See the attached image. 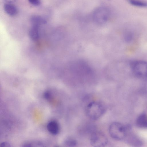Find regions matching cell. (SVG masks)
I'll list each match as a JSON object with an SVG mask.
<instances>
[{"label":"cell","mask_w":147,"mask_h":147,"mask_svg":"<svg viewBox=\"0 0 147 147\" xmlns=\"http://www.w3.org/2000/svg\"><path fill=\"white\" fill-rule=\"evenodd\" d=\"M130 130L131 127L129 125H125L117 122L112 123L109 128L111 137L117 140H124L127 132Z\"/></svg>","instance_id":"obj_1"},{"label":"cell","mask_w":147,"mask_h":147,"mask_svg":"<svg viewBox=\"0 0 147 147\" xmlns=\"http://www.w3.org/2000/svg\"><path fill=\"white\" fill-rule=\"evenodd\" d=\"M105 109L100 103L92 102L90 103L86 108V113L90 119L96 120L99 119L104 113Z\"/></svg>","instance_id":"obj_2"},{"label":"cell","mask_w":147,"mask_h":147,"mask_svg":"<svg viewBox=\"0 0 147 147\" xmlns=\"http://www.w3.org/2000/svg\"><path fill=\"white\" fill-rule=\"evenodd\" d=\"M130 65L134 75L140 78H147V61L135 60L131 61Z\"/></svg>","instance_id":"obj_3"},{"label":"cell","mask_w":147,"mask_h":147,"mask_svg":"<svg viewBox=\"0 0 147 147\" xmlns=\"http://www.w3.org/2000/svg\"><path fill=\"white\" fill-rule=\"evenodd\" d=\"M110 16V11L108 8L101 6L96 8L93 11L92 18L94 22L99 24L106 23Z\"/></svg>","instance_id":"obj_4"},{"label":"cell","mask_w":147,"mask_h":147,"mask_svg":"<svg viewBox=\"0 0 147 147\" xmlns=\"http://www.w3.org/2000/svg\"><path fill=\"white\" fill-rule=\"evenodd\" d=\"M108 142L106 136L103 133L95 131L93 132L90 138L91 145L94 147H105Z\"/></svg>","instance_id":"obj_5"},{"label":"cell","mask_w":147,"mask_h":147,"mask_svg":"<svg viewBox=\"0 0 147 147\" xmlns=\"http://www.w3.org/2000/svg\"><path fill=\"white\" fill-rule=\"evenodd\" d=\"M124 140L128 144L132 147H142L144 144L143 140L132 132L131 130L127 132Z\"/></svg>","instance_id":"obj_6"},{"label":"cell","mask_w":147,"mask_h":147,"mask_svg":"<svg viewBox=\"0 0 147 147\" xmlns=\"http://www.w3.org/2000/svg\"><path fill=\"white\" fill-rule=\"evenodd\" d=\"M136 124L138 128L147 129V114L145 113L140 114L136 120Z\"/></svg>","instance_id":"obj_7"},{"label":"cell","mask_w":147,"mask_h":147,"mask_svg":"<svg viewBox=\"0 0 147 147\" xmlns=\"http://www.w3.org/2000/svg\"><path fill=\"white\" fill-rule=\"evenodd\" d=\"M47 128L49 132L53 135L58 134L60 131V126L58 123L55 120L49 122L47 125Z\"/></svg>","instance_id":"obj_8"},{"label":"cell","mask_w":147,"mask_h":147,"mask_svg":"<svg viewBox=\"0 0 147 147\" xmlns=\"http://www.w3.org/2000/svg\"><path fill=\"white\" fill-rule=\"evenodd\" d=\"M4 9L6 13L10 16H14L17 13V7L10 2H7L4 4Z\"/></svg>","instance_id":"obj_9"},{"label":"cell","mask_w":147,"mask_h":147,"mask_svg":"<svg viewBox=\"0 0 147 147\" xmlns=\"http://www.w3.org/2000/svg\"><path fill=\"white\" fill-rule=\"evenodd\" d=\"M30 20L33 25H39L46 24V20L42 17L38 15H34L31 16Z\"/></svg>","instance_id":"obj_10"},{"label":"cell","mask_w":147,"mask_h":147,"mask_svg":"<svg viewBox=\"0 0 147 147\" xmlns=\"http://www.w3.org/2000/svg\"><path fill=\"white\" fill-rule=\"evenodd\" d=\"M39 26L33 25L30 28L29 34L31 38L34 41L38 40L39 37Z\"/></svg>","instance_id":"obj_11"},{"label":"cell","mask_w":147,"mask_h":147,"mask_svg":"<svg viewBox=\"0 0 147 147\" xmlns=\"http://www.w3.org/2000/svg\"><path fill=\"white\" fill-rule=\"evenodd\" d=\"M129 3L131 5L140 7H147V2L145 1L137 0H130Z\"/></svg>","instance_id":"obj_12"},{"label":"cell","mask_w":147,"mask_h":147,"mask_svg":"<svg viewBox=\"0 0 147 147\" xmlns=\"http://www.w3.org/2000/svg\"><path fill=\"white\" fill-rule=\"evenodd\" d=\"M64 144L66 146L69 147H74L77 144L76 140L72 138H67L64 141Z\"/></svg>","instance_id":"obj_13"},{"label":"cell","mask_w":147,"mask_h":147,"mask_svg":"<svg viewBox=\"0 0 147 147\" xmlns=\"http://www.w3.org/2000/svg\"><path fill=\"white\" fill-rule=\"evenodd\" d=\"M134 36V34L132 32L130 31H128L125 34L124 39L125 41L127 43H130L133 40Z\"/></svg>","instance_id":"obj_14"},{"label":"cell","mask_w":147,"mask_h":147,"mask_svg":"<svg viewBox=\"0 0 147 147\" xmlns=\"http://www.w3.org/2000/svg\"><path fill=\"white\" fill-rule=\"evenodd\" d=\"M30 147H45L44 144L39 141L30 142Z\"/></svg>","instance_id":"obj_15"},{"label":"cell","mask_w":147,"mask_h":147,"mask_svg":"<svg viewBox=\"0 0 147 147\" xmlns=\"http://www.w3.org/2000/svg\"><path fill=\"white\" fill-rule=\"evenodd\" d=\"M29 1L31 4L36 6L39 5L41 3L40 1L39 0H29Z\"/></svg>","instance_id":"obj_16"},{"label":"cell","mask_w":147,"mask_h":147,"mask_svg":"<svg viewBox=\"0 0 147 147\" xmlns=\"http://www.w3.org/2000/svg\"><path fill=\"white\" fill-rule=\"evenodd\" d=\"M0 147H12L11 144L7 142H2L0 144Z\"/></svg>","instance_id":"obj_17"}]
</instances>
